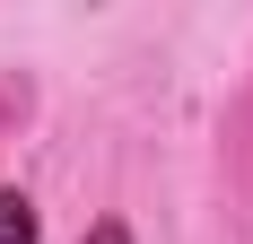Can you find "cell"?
Listing matches in <instances>:
<instances>
[{
  "label": "cell",
  "instance_id": "6da1fadb",
  "mask_svg": "<svg viewBox=\"0 0 253 244\" xmlns=\"http://www.w3.org/2000/svg\"><path fill=\"white\" fill-rule=\"evenodd\" d=\"M0 244H35V209L18 192H0Z\"/></svg>",
  "mask_w": 253,
  "mask_h": 244
},
{
  "label": "cell",
  "instance_id": "7a4b0ae2",
  "mask_svg": "<svg viewBox=\"0 0 253 244\" xmlns=\"http://www.w3.org/2000/svg\"><path fill=\"white\" fill-rule=\"evenodd\" d=\"M87 244H131V236H123V227H96V236H87Z\"/></svg>",
  "mask_w": 253,
  "mask_h": 244
}]
</instances>
